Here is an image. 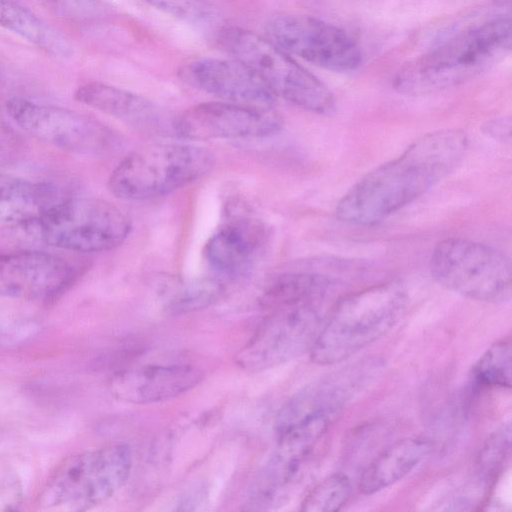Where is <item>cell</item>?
<instances>
[{
  "label": "cell",
  "instance_id": "obj_1",
  "mask_svg": "<svg viewBox=\"0 0 512 512\" xmlns=\"http://www.w3.org/2000/svg\"><path fill=\"white\" fill-rule=\"evenodd\" d=\"M467 148V135L460 129H442L421 136L397 158L355 183L338 202L335 215L354 225L382 221L452 173Z\"/></svg>",
  "mask_w": 512,
  "mask_h": 512
},
{
  "label": "cell",
  "instance_id": "obj_2",
  "mask_svg": "<svg viewBox=\"0 0 512 512\" xmlns=\"http://www.w3.org/2000/svg\"><path fill=\"white\" fill-rule=\"evenodd\" d=\"M408 294L388 281L347 294L331 306L309 353L319 365H334L386 335L403 317Z\"/></svg>",
  "mask_w": 512,
  "mask_h": 512
},
{
  "label": "cell",
  "instance_id": "obj_3",
  "mask_svg": "<svg viewBox=\"0 0 512 512\" xmlns=\"http://www.w3.org/2000/svg\"><path fill=\"white\" fill-rule=\"evenodd\" d=\"M510 18H497L464 30L403 66L394 79L406 95H422L463 83L509 51Z\"/></svg>",
  "mask_w": 512,
  "mask_h": 512
},
{
  "label": "cell",
  "instance_id": "obj_4",
  "mask_svg": "<svg viewBox=\"0 0 512 512\" xmlns=\"http://www.w3.org/2000/svg\"><path fill=\"white\" fill-rule=\"evenodd\" d=\"M334 292L316 293L281 302L267 315L237 356L248 371H262L290 361L313 345L336 301Z\"/></svg>",
  "mask_w": 512,
  "mask_h": 512
},
{
  "label": "cell",
  "instance_id": "obj_5",
  "mask_svg": "<svg viewBox=\"0 0 512 512\" xmlns=\"http://www.w3.org/2000/svg\"><path fill=\"white\" fill-rule=\"evenodd\" d=\"M132 466L123 443L83 451L65 459L47 480L38 504L44 510L84 511L112 497Z\"/></svg>",
  "mask_w": 512,
  "mask_h": 512
},
{
  "label": "cell",
  "instance_id": "obj_6",
  "mask_svg": "<svg viewBox=\"0 0 512 512\" xmlns=\"http://www.w3.org/2000/svg\"><path fill=\"white\" fill-rule=\"evenodd\" d=\"M214 156L190 144H153L130 153L113 170L108 186L118 198L145 200L166 195L207 174Z\"/></svg>",
  "mask_w": 512,
  "mask_h": 512
},
{
  "label": "cell",
  "instance_id": "obj_7",
  "mask_svg": "<svg viewBox=\"0 0 512 512\" xmlns=\"http://www.w3.org/2000/svg\"><path fill=\"white\" fill-rule=\"evenodd\" d=\"M219 40L230 54L256 72L275 96L317 114L334 112L335 99L327 86L268 38L226 27Z\"/></svg>",
  "mask_w": 512,
  "mask_h": 512
},
{
  "label": "cell",
  "instance_id": "obj_8",
  "mask_svg": "<svg viewBox=\"0 0 512 512\" xmlns=\"http://www.w3.org/2000/svg\"><path fill=\"white\" fill-rule=\"evenodd\" d=\"M25 226L48 246L91 253L119 246L130 233L131 221L105 200L67 197Z\"/></svg>",
  "mask_w": 512,
  "mask_h": 512
},
{
  "label": "cell",
  "instance_id": "obj_9",
  "mask_svg": "<svg viewBox=\"0 0 512 512\" xmlns=\"http://www.w3.org/2000/svg\"><path fill=\"white\" fill-rule=\"evenodd\" d=\"M429 267L438 284L466 298L486 303L510 299V260L490 245L461 238L444 239L434 247Z\"/></svg>",
  "mask_w": 512,
  "mask_h": 512
},
{
  "label": "cell",
  "instance_id": "obj_10",
  "mask_svg": "<svg viewBox=\"0 0 512 512\" xmlns=\"http://www.w3.org/2000/svg\"><path fill=\"white\" fill-rule=\"evenodd\" d=\"M11 119L32 137L63 151L87 156L112 152L119 143L109 127L90 116L23 98L6 103Z\"/></svg>",
  "mask_w": 512,
  "mask_h": 512
},
{
  "label": "cell",
  "instance_id": "obj_11",
  "mask_svg": "<svg viewBox=\"0 0 512 512\" xmlns=\"http://www.w3.org/2000/svg\"><path fill=\"white\" fill-rule=\"evenodd\" d=\"M267 38L287 53L337 72L355 70L362 61L359 46L344 30L302 14H280L265 27Z\"/></svg>",
  "mask_w": 512,
  "mask_h": 512
},
{
  "label": "cell",
  "instance_id": "obj_12",
  "mask_svg": "<svg viewBox=\"0 0 512 512\" xmlns=\"http://www.w3.org/2000/svg\"><path fill=\"white\" fill-rule=\"evenodd\" d=\"M329 423L330 418L319 416L276 432V447L253 480L245 509L267 510L283 501Z\"/></svg>",
  "mask_w": 512,
  "mask_h": 512
},
{
  "label": "cell",
  "instance_id": "obj_13",
  "mask_svg": "<svg viewBox=\"0 0 512 512\" xmlns=\"http://www.w3.org/2000/svg\"><path fill=\"white\" fill-rule=\"evenodd\" d=\"M282 120L272 109L230 102L195 105L176 116V135L192 140L265 137L277 133Z\"/></svg>",
  "mask_w": 512,
  "mask_h": 512
},
{
  "label": "cell",
  "instance_id": "obj_14",
  "mask_svg": "<svg viewBox=\"0 0 512 512\" xmlns=\"http://www.w3.org/2000/svg\"><path fill=\"white\" fill-rule=\"evenodd\" d=\"M381 368L378 359H366L308 385L281 408L275 431L314 417L331 418L365 388Z\"/></svg>",
  "mask_w": 512,
  "mask_h": 512
},
{
  "label": "cell",
  "instance_id": "obj_15",
  "mask_svg": "<svg viewBox=\"0 0 512 512\" xmlns=\"http://www.w3.org/2000/svg\"><path fill=\"white\" fill-rule=\"evenodd\" d=\"M82 269L43 251L0 254V296L48 300L68 288Z\"/></svg>",
  "mask_w": 512,
  "mask_h": 512
},
{
  "label": "cell",
  "instance_id": "obj_16",
  "mask_svg": "<svg viewBox=\"0 0 512 512\" xmlns=\"http://www.w3.org/2000/svg\"><path fill=\"white\" fill-rule=\"evenodd\" d=\"M187 84L214 95L225 102L272 109L275 95L265 82L238 59L201 58L179 70Z\"/></svg>",
  "mask_w": 512,
  "mask_h": 512
},
{
  "label": "cell",
  "instance_id": "obj_17",
  "mask_svg": "<svg viewBox=\"0 0 512 512\" xmlns=\"http://www.w3.org/2000/svg\"><path fill=\"white\" fill-rule=\"evenodd\" d=\"M202 378V371L188 364L143 365L115 373L110 390L121 401L150 404L188 392Z\"/></svg>",
  "mask_w": 512,
  "mask_h": 512
},
{
  "label": "cell",
  "instance_id": "obj_18",
  "mask_svg": "<svg viewBox=\"0 0 512 512\" xmlns=\"http://www.w3.org/2000/svg\"><path fill=\"white\" fill-rule=\"evenodd\" d=\"M75 99L120 120L142 134L176 135V116L168 114L150 100L121 88L91 82L76 91Z\"/></svg>",
  "mask_w": 512,
  "mask_h": 512
},
{
  "label": "cell",
  "instance_id": "obj_19",
  "mask_svg": "<svg viewBox=\"0 0 512 512\" xmlns=\"http://www.w3.org/2000/svg\"><path fill=\"white\" fill-rule=\"evenodd\" d=\"M267 241L265 226L251 218L230 220L218 228L204 246L210 267L226 277L248 271L258 259Z\"/></svg>",
  "mask_w": 512,
  "mask_h": 512
},
{
  "label": "cell",
  "instance_id": "obj_20",
  "mask_svg": "<svg viewBox=\"0 0 512 512\" xmlns=\"http://www.w3.org/2000/svg\"><path fill=\"white\" fill-rule=\"evenodd\" d=\"M67 198L50 182L0 171V222L27 225Z\"/></svg>",
  "mask_w": 512,
  "mask_h": 512
},
{
  "label": "cell",
  "instance_id": "obj_21",
  "mask_svg": "<svg viewBox=\"0 0 512 512\" xmlns=\"http://www.w3.org/2000/svg\"><path fill=\"white\" fill-rule=\"evenodd\" d=\"M432 450L423 437L399 440L378 454L362 471L359 489L363 494L377 493L407 476Z\"/></svg>",
  "mask_w": 512,
  "mask_h": 512
},
{
  "label": "cell",
  "instance_id": "obj_22",
  "mask_svg": "<svg viewBox=\"0 0 512 512\" xmlns=\"http://www.w3.org/2000/svg\"><path fill=\"white\" fill-rule=\"evenodd\" d=\"M0 26L54 55L68 54L65 39L15 0H0Z\"/></svg>",
  "mask_w": 512,
  "mask_h": 512
},
{
  "label": "cell",
  "instance_id": "obj_23",
  "mask_svg": "<svg viewBox=\"0 0 512 512\" xmlns=\"http://www.w3.org/2000/svg\"><path fill=\"white\" fill-rule=\"evenodd\" d=\"M223 292L221 283L212 278L174 280L164 286L162 297L168 311L184 313L212 304Z\"/></svg>",
  "mask_w": 512,
  "mask_h": 512
},
{
  "label": "cell",
  "instance_id": "obj_24",
  "mask_svg": "<svg viewBox=\"0 0 512 512\" xmlns=\"http://www.w3.org/2000/svg\"><path fill=\"white\" fill-rule=\"evenodd\" d=\"M511 351L509 336L491 345L473 366V382L482 387L510 388Z\"/></svg>",
  "mask_w": 512,
  "mask_h": 512
},
{
  "label": "cell",
  "instance_id": "obj_25",
  "mask_svg": "<svg viewBox=\"0 0 512 512\" xmlns=\"http://www.w3.org/2000/svg\"><path fill=\"white\" fill-rule=\"evenodd\" d=\"M352 484L343 473L327 476L315 485L304 497L301 510L305 512H334L349 500Z\"/></svg>",
  "mask_w": 512,
  "mask_h": 512
},
{
  "label": "cell",
  "instance_id": "obj_26",
  "mask_svg": "<svg viewBox=\"0 0 512 512\" xmlns=\"http://www.w3.org/2000/svg\"><path fill=\"white\" fill-rule=\"evenodd\" d=\"M511 442L510 426L498 429L486 441L477 460L479 477L489 481L501 470L509 456Z\"/></svg>",
  "mask_w": 512,
  "mask_h": 512
},
{
  "label": "cell",
  "instance_id": "obj_27",
  "mask_svg": "<svg viewBox=\"0 0 512 512\" xmlns=\"http://www.w3.org/2000/svg\"><path fill=\"white\" fill-rule=\"evenodd\" d=\"M145 1L157 9L190 23L204 22L213 14L212 5L207 0Z\"/></svg>",
  "mask_w": 512,
  "mask_h": 512
},
{
  "label": "cell",
  "instance_id": "obj_28",
  "mask_svg": "<svg viewBox=\"0 0 512 512\" xmlns=\"http://www.w3.org/2000/svg\"><path fill=\"white\" fill-rule=\"evenodd\" d=\"M510 118H498L487 122L483 131L495 139L509 141L510 139Z\"/></svg>",
  "mask_w": 512,
  "mask_h": 512
}]
</instances>
